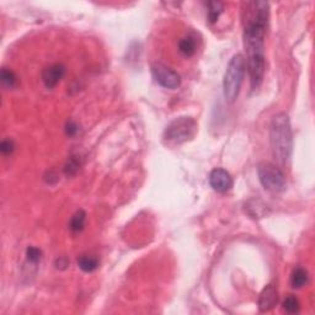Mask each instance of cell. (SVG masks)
I'll return each mask as SVG.
<instances>
[{"instance_id": "6da1fadb", "label": "cell", "mask_w": 315, "mask_h": 315, "mask_svg": "<svg viewBox=\"0 0 315 315\" xmlns=\"http://www.w3.org/2000/svg\"><path fill=\"white\" fill-rule=\"evenodd\" d=\"M270 142L272 154L280 165H284L291 158L293 150V135L291 122L284 112L276 113L270 126Z\"/></svg>"}, {"instance_id": "7a4b0ae2", "label": "cell", "mask_w": 315, "mask_h": 315, "mask_svg": "<svg viewBox=\"0 0 315 315\" xmlns=\"http://www.w3.org/2000/svg\"><path fill=\"white\" fill-rule=\"evenodd\" d=\"M245 69H246V64H245L244 57L242 54L233 56L223 78V93L228 103H234L239 96L240 88L244 80Z\"/></svg>"}, {"instance_id": "3957f363", "label": "cell", "mask_w": 315, "mask_h": 315, "mask_svg": "<svg viewBox=\"0 0 315 315\" xmlns=\"http://www.w3.org/2000/svg\"><path fill=\"white\" fill-rule=\"evenodd\" d=\"M257 175L265 190L271 192H283L287 187V178L283 171L275 164L264 161L257 166Z\"/></svg>"}, {"instance_id": "277c9868", "label": "cell", "mask_w": 315, "mask_h": 315, "mask_svg": "<svg viewBox=\"0 0 315 315\" xmlns=\"http://www.w3.org/2000/svg\"><path fill=\"white\" fill-rule=\"evenodd\" d=\"M197 132V122L192 117H178L171 121L165 128V140L175 144L190 140Z\"/></svg>"}, {"instance_id": "5b68a950", "label": "cell", "mask_w": 315, "mask_h": 315, "mask_svg": "<svg viewBox=\"0 0 315 315\" xmlns=\"http://www.w3.org/2000/svg\"><path fill=\"white\" fill-rule=\"evenodd\" d=\"M152 75L160 86L170 90H175L181 85V78L175 70L166 67L165 64L154 63L152 66Z\"/></svg>"}, {"instance_id": "8992f818", "label": "cell", "mask_w": 315, "mask_h": 315, "mask_svg": "<svg viewBox=\"0 0 315 315\" xmlns=\"http://www.w3.org/2000/svg\"><path fill=\"white\" fill-rule=\"evenodd\" d=\"M210 185L214 191L225 193L233 187V178L224 169H214L210 174Z\"/></svg>"}, {"instance_id": "52a82bcc", "label": "cell", "mask_w": 315, "mask_h": 315, "mask_svg": "<svg viewBox=\"0 0 315 315\" xmlns=\"http://www.w3.org/2000/svg\"><path fill=\"white\" fill-rule=\"evenodd\" d=\"M279 302V291L275 284L270 283L262 289L259 298V309L261 313L272 311Z\"/></svg>"}, {"instance_id": "ba28073f", "label": "cell", "mask_w": 315, "mask_h": 315, "mask_svg": "<svg viewBox=\"0 0 315 315\" xmlns=\"http://www.w3.org/2000/svg\"><path fill=\"white\" fill-rule=\"evenodd\" d=\"M64 74H66V67L63 64H52V66L47 67L43 70V73H42V80H43L47 89H53L63 79Z\"/></svg>"}, {"instance_id": "9c48e42d", "label": "cell", "mask_w": 315, "mask_h": 315, "mask_svg": "<svg viewBox=\"0 0 315 315\" xmlns=\"http://www.w3.org/2000/svg\"><path fill=\"white\" fill-rule=\"evenodd\" d=\"M99 260L94 256H89V255H81L78 259V266L81 271L90 274V272L96 271L99 269Z\"/></svg>"}, {"instance_id": "30bf717a", "label": "cell", "mask_w": 315, "mask_h": 315, "mask_svg": "<svg viewBox=\"0 0 315 315\" xmlns=\"http://www.w3.org/2000/svg\"><path fill=\"white\" fill-rule=\"evenodd\" d=\"M308 272L304 269H302V267H297L291 275V284L292 287L296 289H299L302 288V287L306 286V284L308 283Z\"/></svg>"}, {"instance_id": "8fae6325", "label": "cell", "mask_w": 315, "mask_h": 315, "mask_svg": "<svg viewBox=\"0 0 315 315\" xmlns=\"http://www.w3.org/2000/svg\"><path fill=\"white\" fill-rule=\"evenodd\" d=\"M245 210L252 218H262L265 215V213H266V206L259 200H250L245 205Z\"/></svg>"}, {"instance_id": "7c38bea8", "label": "cell", "mask_w": 315, "mask_h": 315, "mask_svg": "<svg viewBox=\"0 0 315 315\" xmlns=\"http://www.w3.org/2000/svg\"><path fill=\"white\" fill-rule=\"evenodd\" d=\"M178 51L185 57H192L196 53V51H197L195 38L191 36L181 38L180 42H178Z\"/></svg>"}, {"instance_id": "4fadbf2b", "label": "cell", "mask_w": 315, "mask_h": 315, "mask_svg": "<svg viewBox=\"0 0 315 315\" xmlns=\"http://www.w3.org/2000/svg\"><path fill=\"white\" fill-rule=\"evenodd\" d=\"M86 222V213L85 210H80L78 212H75V214L71 217L70 223H69V228H70L71 232L79 233L84 229Z\"/></svg>"}, {"instance_id": "5bb4252c", "label": "cell", "mask_w": 315, "mask_h": 315, "mask_svg": "<svg viewBox=\"0 0 315 315\" xmlns=\"http://www.w3.org/2000/svg\"><path fill=\"white\" fill-rule=\"evenodd\" d=\"M223 9H224V5L219 1H210L208 2V11H207V17L208 21L210 24H214V22L218 21L219 19L220 14L223 12Z\"/></svg>"}, {"instance_id": "9a60e30c", "label": "cell", "mask_w": 315, "mask_h": 315, "mask_svg": "<svg viewBox=\"0 0 315 315\" xmlns=\"http://www.w3.org/2000/svg\"><path fill=\"white\" fill-rule=\"evenodd\" d=\"M0 79H1L2 85L7 89H14L17 85V78L11 69L2 68L1 74H0Z\"/></svg>"}, {"instance_id": "2e32d148", "label": "cell", "mask_w": 315, "mask_h": 315, "mask_svg": "<svg viewBox=\"0 0 315 315\" xmlns=\"http://www.w3.org/2000/svg\"><path fill=\"white\" fill-rule=\"evenodd\" d=\"M283 309L289 314L298 313L299 309H301V304H299L298 298H296L294 296L286 297V299L283 301Z\"/></svg>"}, {"instance_id": "e0dca14e", "label": "cell", "mask_w": 315, "mask_h": 315, "mask_svg": "<svg viewBox=\"0 0 315 315\" xmlns=\"http://www.w3.org/2000/svg\"><path fill=\"white\" fill-rule=\"evenodd\" d=\"M26 257L27 261L32 262V264H37L39 260L42 259V251L38 249V247L35 246H30L27 247L26 250Z\"/></svg>"}, {"instance_id": "ac0fdd59", "label": "cell", "mask_w": 315, "mask_h": 315, "mask_svg": "<svg viewBox=\"0 0 315 315\" xmlns=\"http://www.w3.org/2000/svg\"><path fill=\"white\" fill-rule=\"evenodd\" d=\"M79 168H80V163H79L78 159H75L74 157H71V158L68 160V163H67L66 169H64V171H66L67 175L71 176V175H75V174L78 173Z\"/></svg>"}, {"instance_id": "d6986e66", "label": "cell", "mask_w": 315, "mask_h": 315, "mask_svg": "<svg viewBox=\"0 0 315 315\" xmlns=\"http://www.w3.org/2000/svg\"><path fill=\"white\" fill-rule=\"evenodd\" d=\"M0 150H1V153L4 155L11 154V153L15 150L14 140H2L1 144H0Z\"/></svg>"}, {"instance_id": "ffe728a7", "label": "cell", "mask_w": 315, "mask_h": 315, "mask_svg": "<svg viewBox=\"0 0 315 315\" xmlns=\"http://www.w3.org/2000/svg\"><path fill=\"white\" fill-rule=\"evenodd\" d=\"M66 131L68 136H74L76 135V132H78V126H76L74 122H68L67 123Z\"/></svg>"}, {"instance_id": "44dd1931", "label": "cell", "mask_w": 315, "mask_h": 315, "mask_svg": "<svg viewBox=\"0 0 315 315\" xmlns=\"http://www.w3.org/2000/svg\"><path fill=\"white\" fill-rule=\"evenodd\" d=\"M68 261H67V259H64V257H62V259H58L56 262V267L57 269H61V270H64L67 269V266H68Z\"/></svg>"}]
</instances>
